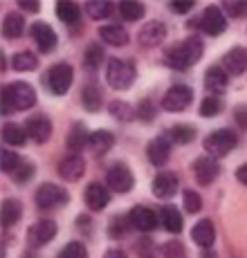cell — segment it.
Segmentation results:
<instances>
[{"label":"cell","mask_w":247,"mask_h":258,"mask_svg":"<svg viewBox=\"0 0 247 258\" xmlns=\"http://www.w3.org/2000/svg\"><path fill=\"white\" fill-rule=\"evenodd\" d=\"M202 52H205V43L198 36H189L187 41L166 49L164 63L171 66L173 70H189L191 66H196L202 58Z\"/></svg>","instance_id":"1"},{"label":"cell","mask_w":247,"mask_h":258,"mask_svg":"<svg viewBox=\"0 0 247 258\" xmlns=\"http://www.w3.org/2000/svg\"><path fill=\"white\" fill-rule=\"evenodd\" d=\"M0 106H3L0 108L3 115H12L14 110H29L32 106H36V90L25 81L7 83L3 88V103Z\"/></svg>","instance_id":"2"},{"label":"cell","mask_w":247,"mask_h":258,"mask_svg":"<svg viewBox=\"0 0 247 258\" xmlns=\"http://www.w3.org/2000/svg\"><path fill=\"white\" fill-rule=\"evenodd\" d=\"M137 70L133 61H121V58H108L106 66V83L112 90H128L135 83Z\"/></svg>","instance_id":"3"},{"label":"cell","mask_w":247,"mask_h":258,"mask_svg":"<svg viewBox=\"0 0 247 258\" xmlns=\"http://www.w3.org/2000/svg\"><path fill=\"white\" fill-rule=\"evenodd\" d=\"M236 144H238L236 133L229 131V128H220V131H214L205 137V151L209 153L214 160H218V157H225L227 153L234 151Z\"/></svg>","instance_id":"4"},{"label":"cell","mask_w":247,"mask_h":258,"mask_svg":"<svg viewBox=\"0 0 247 258\" xmlns=\"http://www.w3.org/2000/svg\"><path fill=\"white\" fill-rule=\"evenodd\" d=\"M68 191L63 186L54 184V182H45V184L38 186L36 191V207L43 211H49V209H58L68 202Z\"/></svg>","instance_id":"5"},{"label":"cell","mask_w":247,"mask_h":258,"mask_svg":"<svg viewBox=\"0 0 247 258\" xmlns=\"http://www.w3.org/2000/svg\"><path fill=\"white\" fill-rule=\"evenodd\" d=\"M72 79H74V70L70 63H56V66H52L47 70V88L52 94H66L68 90H70L72 86Z\"/></svg>","instance_id":"6"},{"label":"cell","mask_w":247,"mask_h":258,"mask_svg":"<svg viewBox=\"0 0 247 258\" xmlns=\"http://www.w3.org/2000/svg\"><path fill=\"white\" fill-rule=\"evenodd\" d=\"M194 101V90L189 86H171L162 97V110L166 112H182Z\"/></svg>","instance_id":"7"},{"label":"cell","mask_w":247,"mask_h":258,"mask_svg":"<svg viewBox=\"0 0 247 258\" xmlns=\"http://www.w3.org/2000/svg\"><path fill=\"white\" fill-rule=\"evenodd\" d=\"M198 29L209 36H220L222 32L227 29V18L222 14V9L218 5H209V7L202 12L200 21H198Z\"/></svg>","instance_id":"8"},{"label":"cell","mask_w":247,"mask_h":258,"mask_svg":"<svg viewBox=\"0 0 247 258\" xmlns=\"http://www.w3.org/2000/svg\"><path fill=\"white\" fill-rule=\"evenodd\" d=\"M106 182L112 191L117 193H126L135 186V177H133V171L126 164H115L108 168L106 173Z\"/></svg>","instance_id":"9"},{"label":"cell","mask_w":247,"mask_h":258,"mask_svg":"<svg viewBox=\"0 0 247 258\" xmlns=\"http://www.w3.org/2000/svg\"><path fill=\"white\" fill-rule=\"evenodd\" d=\"M191 171H194V177L198 184L209 186L220 175V164L214 157H198L194 164H191Z\"/></svg>","instance_id":"10"},{"label":"cell","mask_w":247,"mask_h":258,"mask_svg":"<svg viewBox=\"0 0 247 258\" xmlns=\"http://www.w3.org/2000/svg\"><path fill=\"white\" fill-rule=\"evenodd\" d=\"M56 231H58V227H56V222H54V220H38V222H34V225L29 227V231H27L29 247L47 245V242L56 236Z\"/></svg>","instance_id":"11"},{"label":"cell","mask_w":247,"mask_h":258,"mask_svg":"<svg viewBox=\"0 0 247 258\" xmlns=\"http://www.w3.org/2000/svg\"><path fill=\"white\" fill-rule=\"evenodd\" d=\"M128 220H131V225L135 227L137 231L148 234V231H153L157 227V213L144 205H137L131 209V213H128Z\"/></svg>","instance_id":"12"},{"label":"cell","mask_w":247,"mask_h":258,"mask_svg":"<svg viewBox=\"0 0 247 258\" xmlns=\"http://www.w3.org/2000/svg\"><path fill=\"white\" fill-rule=\"evenodd\" d=\"M166 38V25L160 21H148L137 34V41L142 47H157Z\"/></svg>","instance_id":"13"},{"label":"cell","mask_w":247,"mask_h":258,"mask_svg":"<svg viewBox=\"0 0 247 258\" xmlns=\"http://www.w3.org/2000/svg\"><path fill=\"white\" fill-rule=\"evenodd\" d=\"M25 123H27V126H25L27 137L34 140L36 144H45L49 140V135H52V121H49V117H45V115H34Z\"/></svg>","instance_id":"14"},{"label":"cell","mask_w":247,"mask_h":258,"mask_svg":"<svg viewBox=\"0 0 247 258\" xmlns=\"http://www.w3.org/2000/svg\"><path fill=\"white\" fill-rule=\"evenodd\" d=\"M146 155L153 166H164L171 157L169 135H160V137H155V140H151V144H148V148H146Z\"/></svg>","instance_id":"15"},{"label":"cell","mask_w":247,"mask_h":258,"mask_svg":"<svg viewBox=\"0 0 247 258\" xmlns=\"http://www.w3.org/2000/svg\"><path fill=\"white\" fill-rule=\"evenodd\" d=\"M29 32H32V38H34V43H36V47L41 49L43 54L52 52V49L56 47L58 38L47 23H34L32 27H29Z\"/></svg>","instance_id":"16"},{"label":"cell","mask_w":247,"mask_h":258,"mask_svg":"<svg viewBox=\"0 0 247 258\" xmlns=\"http://www.w3.org/2000/svg\"><path fill=\"white\" fill-rule=\"evenodd\" d=\"M177 175L175 173H171V171H162V173H157L155 177H153V196L155 198H173L177 193Z\"/></svg>","instance_id":"17"},{"label":"cell","mask_w":247,"mask_h":258,"mask_svg":"<svg viewBox=\"0 0 247 258\" xmlns=\"http://www.w3.org/2000/svg\"><path fill=\"white\" fill-rule=\"evenodd\" d=\"M222 68H225L227 74H234V77H240L247 70V49L245 47H231L229 52L222 56Z\"/></svg>","instance_id":"18"},{"label":"cell","mask_w":247,"mask_h":258,"mask_svg":"<svg viewBox=\"0 0 247 258\" xmlns=\"http://www.w3.org/2000/svg\"><path fill=\"white\" fill-rule=\"evenodd\" d=\"M83 173H86V162H83L81 155H68L66 160H61V164H58V175L66 182L81 180Z\"/></svg>","instance_id":"19"},{"label":"cell","mask_w":247,"mask_h":258,"mask_svg":"<svg viewBox=\"0 0 247 258\" xmlns=\"http://www.w3.org/2000/svg\"><path fill=\"white\" fill-rule=\"evenodd\" d=\"M83 200H86V207L90 211H101L103 207L110 202V196H108V188L103 184L92 182V184L86 186V196H83Z\"/></svg>","instance_id":"20"},{"label":"cell","mask_w":247,"mask_h":258,"mask_svg":"<svg viewBox=\"0 0 247 258\" xmlns=\"http://www.w3.org/2000/svg\"><path fill=\"white\" fill-rule=\"evenodd\" d=\"M191 238H194L196 245H200L202 249H211V245H214L216 240V229H214V222L211 220H198L194 225V229H191Z\"/></svg>","instance_id":"21"},{"label":"cell","mask_w":247,"mask_h":258,"mask_svg":"<svg viewBox=\"0 0 247 258\" xmlns=\"http://www.w3.org/2000/svg\"><path fill=\"white\" fill-rule=\"evenodd\" d=\"M66 142H68V148H70L74 155H79V153L88 146V142H90V133L86 131V126H83L81 121H74L72 128L68 131V140Z\"/></svg>","instance_id":"22"},{"label":"cell","mask_w":247,"mask_h":258,"mask_svg":"<svg viewBox=\"0 0 247 258\" xmlns=\"http://www.w3.org/2000/svg\"><path fill=\"white\" fill-rule=\"evenodd\" d=\"M227 83H229V74L225 72V68L211 66L209 70L205 72V88L209 92H225Z\"/></svg>","instance_id":"23"},{"label":"cell","mask_w":247,"mask_h":258,"mask_svg":"<svg viewBox=\"0 0 247 258\" xmlns=\"http://www.w3.org/2000/svg\"><path fill=\"white\" fill-rule=\"evenodd\" d=\"M81 101H83V108H86L88 112H99L103 106L101 88H99L95 81L86 83V86H83V92H81Z\"/></svg>","instance_id":"24"},{"label":"cell","mask_w":247,"mask_h":258,"mask_svg":"<svg viewBox=\"0 0 247 258\" xmlns=\"http://www.w3.org/2000/svg\"><path fill=\"white\" fill-rule=\"evenodd\" d=\"M90 151L95 155H106L112 146H115V135L110 131H95L90 133V142H88Z\"/></svg>","instance_id":"25"},{"label":"cell","mask_w":247,"mask_h":258,"mask_svg":"<svg viewBox=\"0 0 247 258\" xmlns=\"http://www.w3.org/2000/svg\"><path fill=\"white\" fill-rule=\"evenodd\" d=\"M21 218H23V205L18 200H14V198H7V200L3 202V209H0L3 227L5 229H9V227H14Z\"/></svg>","instance_id":"26"},{"label":"cell","mask_w":247,"mask_h":258,"mask_svg":"<svg viewBox=\"0 0 247 258\" xmlns=\"http://www.w3.org/2000/svg\"><path fill=\"white\" fill-rule=\"evenodd\" d=\"M99 36H101L103 43H108L112 47H124L128 43V34L121 25H103L99 29Z\"/></svg>","instance_id":"27"},{"label":"cell","mask_w":247,"mask_h":258,"mask_svg":"<svg viewBox=\"0 0 247 258\" xmlns=\"http://www.w3.org/2000/svg\"><path fill=\"white\" fill-rule=\"evenodd\" d=\"M160 220L169 234H180L182 231V216H180V209H177V207H173V205L162 207Z\"/></svg>","instance_id":"28"},{"label":"cell","mask_w":247,"mask_h":258,"mask_svg":"<svg viewBox=\"0 0 247 258\" xmlns=\"http://www.w3.org/2000/svg\"><path fill=\"white\" fill-rule=\"evenodd\" d=\"M25 32V16L16 12H9L5 14V21H3V36L5 38H18Z\"/></svg>","instance_id":"29"},{"label":"cell","mask_w":247,"mask_h":258,"mask_svg":"<svg viewBox=\"0 0 247 258\" xmlns=\"http://www.w3.org/2000/svg\"><path fill=\"white\" fill-rule=\"evenodd\" d=\"M3 142L7 144V146H25L27 144V131L21 128L18 123H5L3 126Z\"/></svg>","instance_id":"30"},{"label":"cell","mask_w":247,"mask_h":258,"mask_svg":"<svg viewBox=\"0 0 247 258\" xmlns=\"http://www.w3.org/2000/svg\"><path fill=\"white\" fill-rule=\"evenodd\" d=\"M117 9H119V14H121L124 21H128V23L140 21V18L146 14V7H144V5H142V3H135V0H124V3L117 5Z\"/></svg>","instance_id":"31"},{"label":"cell","mask_w":247,"mask_h":258,"mask_svg":"<svg viewBox=\"0 0 247 258\" xmlns=\"http://www.w3.org/2000/svg\"><path fill=\"white\" fill-rule=\"evenodd\" d=\"M112 9H115V5L108 3V0H90V3H86V14L92 21H103V18H108L112 14Z\"/></svg>","instance_id":"32"},{"label":"cell","mask_w":247,"mask_h":258,"mask_svg":"<svg viewBox=\"0 0 247 258\" xmlns=\"http://www.w3.org/2000/svg\"><path fill=\"white\" fill-rule=\"evenodd\" d=\"M12 68L16 72H32L38 68V58H36V54L25 49V52H18L16 56L12 58Z\"/></svg>","instance_id":"33"},{"label":"cell","mask_w":247,"mask_h":258,"mask_svg":"<svg viewBox=\"0 0 247 258\" xmlns=\"http://www.w3.org/2000/svg\"><path fill=\"white\" fill-rule=\"evenodd\" d=\"M108 110H110V115L115 117V119H119V121H133V119L137 117V110L131 106V103H126V101H110L108 103Z\"/></svg>","instance_id":"34"},{"label":"cell","mask_w":247,"mask_h":258,"mask_svg":"<svg viewBox=\"0 0 247 258\" xmlns=\"http://www.w3.org/2000/svg\"><path fill=\"white\" fill-rule=\"evenodd\" d=\"M56 16L63 23H77L81 16V7L77 3H70V0H61V3H56Z\"/></svg>","instance_id":"35"},{"label":"cell","mask_w":247,"mask_h":258,"mask_svg":"<svg viewBox=\"0 0 247 258\" xmlns=\"http://www.w3.org/2000/svg\"><path fill=\"white\" fill-rule=\"evenodd\" d=\"M169 137L175 144H191L196 140V128L187 126V123H177V126H173L169 131Z\"/></svg>","instance_id":"36"},{"label":"cell","mask_w":247,"mask_h":258,"mask_svg":"<svg viewBox=\"0 0 247 258\" xmlns=\"http://www.w3.org/2000/svg\"><path fill=\"white\" fill-rule=\"evenodd\" d=\"M200 115L202 117H216V115H220L222 112V101L218 97H205L200 101Z\"/></svg>","instance_id":"37"},{"label":"cell","mask_w":247,"mask_h":258,"mask_svg":"<svg viewBox=\"0 0 247 258\" xmlns=\"http://www.w3.org/2000/svg\"><path fill=\"white\" fill-rule=\"evenodd\" d=\"M0 157H3V160H0V168H3L5 173H14L18 166L23 164V160H21V157H18L14 151H9V148H3V153H0Z\"/></svg>","instance_id":"38"},{"label":"cell","mask_w":247,"mask_h":258,"mask_svg":"<svg viewBox=\"0 0 247 258\" xmlns=\"http://www.w3.org/2000/svg\"><path fill=\"white\" fill-rule=\"evenodd\" d=\"M182 207H184L187 213H198V211L202 209V198L198 196L196 191L187 188V191L182 193Z\"/></svg>","instance_id":"39"},{"label":"cell","mask_w":247,"mask_h":258,"mask_svg":"<svg viewBox=\"0 0 247 258\" xmlns=\"http://www.w3.org/2000/svg\"><path fill=\"white\" fill-rule=\"evenodd\" d=\"M34 173H36V168H34L32 162L23 160V164L18 166L16 171L12 173V175H14V182H16V184H27V182L34 177Z\"/></svg>","instance_id":"40"},{"label":"cell","mask_w":247,"mask_h":258,"mask_svg":"<svg viewBox=\"0 0 247 258\" xmlns=\"http://www.w3.org/2000/svg\"><path fill=\"white\" fill-rule=\"evenodd\" d=\"M128 225H131V220H126V216L112 218V222L108 225V236L110 238H124L126 231H128Z\"/></svg>","instance_id":"41"},{"label":"cell","mask_w":247,"mask_h":258,"mask_svg":"<svg viewBox=\"0 0 247 258\" xmlns=\"http://www.w3.org/2000/svg\"><path fill=\"white\" fill-rule=\"evenodd\" d=\"M58 258H88V249H86L83 242L72 240V242H68V245L63 247V251H61V256Z\"/></svg>","instance_id":"42"},{"label":"cell","mask_w":247,"mask_h":258,"mask_svg":"<svg viewBox=\"0 0 247 258\" xmlns=\"http://www.w3.org/2000/svg\"><path fill=\"white\" fill-rule=\"evenodd\" d=\"M103 63V49L101 45H97V43H92V45H88L86 47V66L88 68H99Z\"/></svg>","instance_id":"43"},{"label":"cell","mask_w":247,"mask_h":258,"mask_svg":"<svg viewBox=\"0 0 247 258\" xmlns=\"http://www.w3.org/2000/svg\"><path fill=\"white\" fill-rule=\"evenodd\" d=\"M162 256L164 258H187V249L180 240H169L162 245Z\"/></svg>","instance_id":"44"},{"label":"cell","mask_w":247,"mask_h":258,"mask_svg":"<svg viewBox=\"0 0 247 258\" xmlns=\"http://www.w3.org/2000/svg\"><path fill=\"white\" fill-rule=\"evenodd\" d=\"M222 9H225L229 16H234V18H245L247 16V3H240V0L225 3V5H222Z\"/></svg>","instance_id":"45"},{"label":"cell","mask_w":247,"mask_h":258,"mask_svg":"<svg viewBox=\"0 0 247 258\" xmlns=\"http://www.w3.org/2000/svg\"><path fill=\"white\" fill-rule=\"evenodd\" d=\"M155 115H157V106H153L151 99H144L140 103V108H137V117L144 119V121H151V119H155Z\"/></svg>","instance_id":"46"},{"label":"cell","mask_w":247,"mask_h":258,"mask_svg":"<svg viewBox=\"0 0 247 258\" xmlns=\"http://www.w3.org/2000/svg\"><path fill=\"white\" fill-rule=\"evenodd\" d=\"M234 121L247 131V103H238V106L234 108Z\"/></svg>","instance_id":"47"},{"label":"cell","mask_w":247,"mask_h":258,"mask_svg":"<svg viewBox=\"0 0 247 258\" xmlns=\"http://www.w3.org/2000/svg\"><path fill=\"white\" fill-rule=\"evenodd\" d=\"M169 7H171V12H175V14H189L191 9L196 7V3H191V0H184V3H169Z\"/></svg>","instance_id":"48"},{"label":"cell","mask_w":247,"mask_h":258,"mask_svg":"<svg viewBox=\"0 0 247 258\" xmlns=\"http://www.w3.org/2000/svg\"><path fill=\"white\" fill-rule=\"evenodd\" d=\"M18 7H21L23 12H29V14H38V12H41V5H38V3H27V0H21V3H18Z\"/></svg>","instance_id":"49"},{"label":"cell","mask_w":247,"mask_h":258,"mask_svg":"<svg viewBox=\"0 0 247 258\" xmlns=\"http://www.w3.org/2000/svg\"><path fill=\"white\" fill-rule=\"evenodd\" d=\"M236 180H238L240 184H245V186H247V162L236 168Z\"/></svg>","instance_id":"50"},{"label":"cell","mask_w":247,"mask_h":258,"mask_svg":"<svg viewBox=\"0 0 247 258\" xmlns=\"http://www.w3.org/2000/svg\"><path fill=\"white\" fill-rule=\"evenodd\" d=\"M103 258H128V256H126V251H121V249H117V247H112V249H106Z\"/></svg>","instance_id":"51"},{"label":"cell","mask_w":247,"mask_h":258,"mask_svg":"<svg viewBox=\"0 0 247 258\" xmlns=\"http://www.w3.org/2000/svg\"><path fill=\"white\" fill-rule=\"evenodd\" d=\"M200 258H218V256H216V251L205 249V251H202V256H200Z\"/></svg>","instance_id":"52"},{"label":"cell","mask_w":247,"mask_h":258,"mask_svg":"<svg viewBox=\"0 0 247 258\" xmlns=\"http://www.w3.org/2000/svg\"><path fill=\"white\" fill-rule=\"evenodd\" d=\"M23 258H34V256H32V254H25V256H23Z\"/></svg>","instance_id":"53"}]
</instances>
